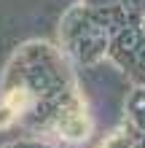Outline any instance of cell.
<instances>
[{"label":"cell","mask_w":145,"mask_h":148,"mask_svg":"<svg viewBox=\"0 0 145 148\" xmlns=\"http://www.w3.org/2000/svg\"><path fill=\"white\" fill-rule=\"evenodd\" d=\"M11 121H14V110L8 108V105H0V129L8 127Z\"/></svg>","instance_id":"cell-2"},{"label":"cell","mask_w":145,"mask_h":148,"mask_svg":"<svg viewBox=\"0 0 145 148\" xmlns=\"http://www.w3.org/2000/svg\"><path fill=\"white\" fill-rule=\"evenodd\" d=\"M62 129H65V135H67V137L78 140V137H83V135H86V121H83L81 116H75L73 121H65V124H62Z\"/></svg>","instance_id":"cell-1"}]
</instances>
